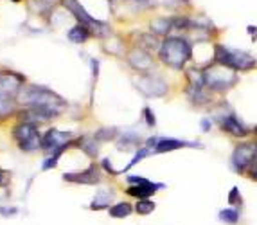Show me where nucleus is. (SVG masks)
<instances>
[{"label": "nucleus", "instance_id": "nucleus-9", "mask_svg": "<svg viewBox=\"0 0 257 225\" xmlns=\"http://www.w3.org/2000/svg\"><path fill=\"white\" fill-rule=\"evenodd\" d=\"M135 85H137V88L146 95V97H162V95L169 90L167 83L164 81L162 78H159V76H150V74L141 76Z\"/></svg>", "mask_w": 257, "mask_h": 225}, {"label": "nucleus", "instance_id": "nucleus-10", "mask_svg": "<svg viewBox=\"0 0 257 225\" xmlns=\"http://www.w3.org/2000/svg\"><path fill=\"white\" fill-rule=\"evenodd\" d=\"M72 144V134L70 132H60L51 128L42 139V150L45 152H58V150H67Z\"/></svg>", "mask_w": 257, "mask_h": 225}, {"label": "nucleus", "instance_id": "nucleus-12", "mask_svg": "<svg viewBox=\"0 0 257 225\" xmlns=\"http://www.w3.org/2000/svg\"><path fill=\"white\" fill-rule=\"evenodd\" d=\"M128 63L133 67L135 70H141V72H146L153 67V58L148 51H144L142 47H135L128 52V56H126Z\"/></svg>", "mask_w": 257, "mask_h": 225}, {"label": "nucleus", "instance_id": "nucleus-6", "mask_svg": "<svg viewBox=\"0 0 257 225\" xmlns=\"http://www.w3.org/2000/svg\"><path fill=\"white\" fill-rule=\"evenodd\" d=\"M61 4L65 6V8L69 9L70 13L76 17V20L81 26H85L86 29L90 31L92 35H97V36H108L111 33V29L106 26L104 22H99V20H95V18H92L90 15L86 13L85 8H83L77 0H61Z\"/></svg>", "mask_w": 257, "mask_h": 225}, {"label": "nucleus", "instance_id": "nucleus-14", "mask_svg": "<svg viewBox=\"0 0 257 225\" xmlns=\"http://www.w3.org/2000/svg\"><path fill=\"white\" fill-rule=\"evenodd\" d=\"M180 148H202L200 143H191V141H180V139H160L159 144L155 146V153H167V152H175V150H180Z\"/></svg>", "mask_w": 257, "mask_h": 225}, {"label": "nucleus", "instance_id": "nucleus-34", "mask_svg": "<svg viewBox=\"0 0 257 225\" xmlns=\"http://www.w3.org/2000/svg\"><path fill=\"white\" fill-rule=\"evenodd\" d=\"M253 132H255V135H257V126H255V128H253Z\"/></svg>", "mask_w": 257, "mask_h": 225}, {"label": "nucleus", "instance_id": "nucleus-35", "mask_svg": "<svg viewBox=\"0 0 257 225\" xmlns=\"http://www.w3.org/2000/svg\"><path fill=\"white\" fill-rule=\"evenodd\" d=\"M15 2H18V0H15Z\"/></svg>", "mask_w": 257, "mask_h": 225}, {"label": "nucleus", "instance_id": "nucleus-23", "mask_svg": "<svg viewBox=\"0 0 257 225\" xmlns=\"http://www.w3.org/2000/svg\"><path fill=\"white\" fill-rule=\"evenodd\" d=\"M95 139H97L99 143H106V141H113V139H117L119 137V130L117 128H101L99 132H95V135H94Z\"/></svg>", "mask_w": 257, "mask_h": 225}, {"label": "nucleus", "instance_id": "nucleus-30", "mask_svg": "<svg viewBox=\"0 0 257 225\" xmlns=\"http://www.w3.org/2000/svg\"><path fill=\"white\" fill-rule=\"evenodd\" d=\"M8 184V173H6L4 169H0V187L6 186Z\"/></svg>", "mask_w": 257, "mask_h": 225}, {"label": "nucleus", "instance_id": "nucleus-3", "mask_svg": "<svg viewBox=\"0 0 257 225\" xmlns=\"http://www.w3.org/2000/svg\"><path fill=\"white\" fill-rule=\"evenodd\" d=\"M214 63L227 67L232 70H252L255 67V58L250 56L248 52L237 51V49H228L225 45H214Z\"/></svg>", "mask_w": 257, "mask_h": 225}, {"label": "nucleus", "instance_id": "nucleus-25", "mask_svg": "<svg viewBox=\"0 0 257 225\" xmlns=\"http://www.w3.org/2000/svg\"><path fill=\"white\" fill-rule=\"evenodd\" d=\"M150 153H151L150 148H139L137 153H135V157H133V159H132V162H130V164L126 166V168L122 169V171H128L130 168H133V166H135V164H139V162H141V160L144 159V157L150 155Z\"/></svg>", "mask_w": 257, "mask_h": 225}, {"label": "nucleus", "instance_id": "nucleus-26", "mask_svg": "<svg viewBox=\"0 0 257 225\" xmlns=\"http://www.w3.org/2000/svg\"><path fill=\"white\" fill-rule=\"evenodd\" d=\"M142 47H146V49H155V47H159V44H157V40H155L153 33H150V35H144V36H142Z\"/></svg>", "mask_w": 257, "mask_h": 225}, {"label": "nucleus", "instance_id": "nucleus-24", "mask_svg": "<svg viewBox=\"0 0 257 225\" xmlns=\"http://www.w3.org/2000/svg\"><path fill=\"white\" fill-rule=\"evenodd\" d=\"M155 202H151V200H139L137 202V205H135V211L139 212V214H150V212H153L155 211Z\"/></svg>", "mask_w": 257, "mask_h": 225}, {"label": "nucleus", "instance_id": "nucleus-31", "mask_svg": "<svg viewBox=\"0 0 257 225\" xmlns=\"http://www.w3.org/2000/svg\"><path fill=\"white\" fill-rule=\"evenodd\" d=\"M248 175H250V178H253V180H257V164H253L252 168L248 169Z\"/></svg>", "mask_w": 257, "mask_h": 225}, {"label": "nucleus", "instance_id": "nucleus-13", "mask_svg": "<svg viewBox=\"0 0 257 225\" xmlns=\"http://www.w3.org/2000/svg\"><path fill=\"white\" fill-rule=\"evenodd\" d=\"M219 126H221L223 132H227V134L234 135V137H246V135L250 134L248 128H246L234 114L223 116L221 119H219Z\"/></svg>", "mask_w": 257, "mask_h": 225}, {"label": "nucleus", "instance_id": "nucleus-32", "mask_svg": "<svg viewBox=\"0 0 257 225\" xmlns=\"http://www.w3.org/2000/svg\"><path fill=\"white\" fill-rule=\"evenodd\" d=\"M202 130L203 132L210 130V121H209V119H203V121H202Z\"/></svg>", "mask_w": 257, "mask_h": 225}, {"label": "nucleus", "instance_id": "nucleus-4", "mask_svg": "<svg viewBox=\"0 0 257 225\" xmlns=\"http://www.w3.org/2000/svg\"><path fill=\"white\" fill-rule=\"evenodd\" d=\"M203 74H205V85L214 92H227L237 83L236 70L227 69V67L218 65V63L205 69Z\"/></svg>", "mask_w": 257, "mask_h": 225}, {"label": "nucleus", "instance_id": "nucleus-27", "mask_svg": "<svg viewBox=\"0 0 257 225\" xmlns=\"http://www.w3.org/2000/svg\"><path fill=\"white\" fill-rule=\"evenodd\" d=\"M228 203H230V205H236V203H241L239 187H232V189H230V193H228Z\"/></svg>", "mask_w": 257, "mask_h": 225}, {"label": "nucleus", "instance_id": "nucleus-5", "mask_svg": "<svg viewBox=\"0 0 257 225\" xmlns=\"http://www.w3.org/2000/svg\"><path fill=\"white\" fill-rule=\"evenodd\" d=\"M13 139L22 152L33 153L42 148L43 135H40L38 126L36 125H31V123H18L13 128Z\"/></svg>", "mask_w": 257, "mask_h": 225}, {"label": "nucleus", "instance_id": "nucleus-16", "mask_svg": "<svg viewBox=\"0 0 257 225\" xmlns=\"http://www.w3.org/2000/svg\"><path fill=\"white\" fill-rule=\"evenodd\" d=\"M77 144H79V148H81L86 155L97 157V153H99V141L94 137V135H85V137H81L79 141H77Z\"/></svg>", "mask_w": 257, "mask_h": 225}, {"label": "nucleus", "instance_id": "nucleus-19", "mask_svg": "<svg viewBox=\"0 0 257 225\" xmlns=\"http://www.w3.org/2000/svg\"><path fill=\"white\" fill-rule=\"evenodd\" d=\"M133 205L128 202H119L115 203V205H111L110 209H108V212H110L111 218H128L130 214L133 212Z\"/></svg>", "mask_w": 257, "mask_h": 225}, {"label": "nucleus", "instance_id": "nucleus-29", "mask_svg": "<svg viewBox=\"0 0 257 225\" xmlns=\"http://www.w3.org/2000/svg\"><path fill=\"white\" fill-rule=\"evenodd\" d=\"M103 168L106 169L108 173H111V175H119V171H117V169L111 168V162H110L108 159H104V160H103Z\"/></svg>", "mask_w": 257, "mask_h": 225}, {"label": "nucleus", "instance_id": "nucleus-7", "mask_svg": "<svg viewBox=\"0 0 257 225\" xmlns=\"http://www.w3.org/2000/svg\"><path fill=\"white\" fill-rule=\"evenodd\" d=\"M128 184L130 187L126 189V193L139 200H150L151 195H155L157 191L164 187V184H155V182L148 180L144 177H139V175H130Z\"/></svg>", "mask_w": 257, "mask_h": 225}, {"label": "nucleus", "instance_id": "nucleus-1", "mask_svg": "<svg viewBox=\"0 0 257 225\" xmlns=\"http://www.w3.org/2000/svg\"><path fill=\"white\" fill-rule=\"evenodd\" d=\"M17 99L26 108H40L43 112L51 114L52 117L60 116L67 108V101L61 95H58L56 92L49 90L45 87H36V85L20 88L17 94Z\"/></svg>", "mask_w": 257, "mask_h": 225}, {"label": "nucleus", "instance_id": "nucleus-33", "mask_svg": "<svg viewBox=\"0 0 257 225\" xmlns=\"http://www.w3.org/2000/svg\"><path fill=\"white\" fill-rule=\"evenodd\" d=\"M248 31H250V35H253V38H255V31H257V27H252V26H250V27H248Z\"/></svg>", "mask_w": 257, "mask_h": 225}, {"label": "nucleus", "instance_id": "nucleus-11", "mask_svg": "<svg viewBox=\"0 0 257 225\" xmlns=\"http://www.w3.org/2000/svg\"><path fill=\"white\" fill-rule=\"evenodd\" d=\"M63 180L72 182V184H83V186H95L101 182V173L95 164H90L83 171H74V173H65Z\"/></svg>", "mask_w": 257, "mask_h": 225}, {"label": "nucleus", "instance_id": "nucleus-15", "mask_svg": "<svg viewBox=\"0 0 257 225\" xmlns=\"http://www.w3.org/2000/svg\"><path fill=\"white\" fill-rule=\"evenodd\" d=\"M17 112V99L9 94H0V121H6Z\"/></svg>", "mask_w": 257, "mask_h": 225}, {"label": "nucleus", "instance_id": "nucleus-28", "mask_svg": "<svg viewBox=\"0 0 257 225\" xmlns=\"http://www.w3.org/2000/svg\"><path fill=\"white\" fill-rule=\"evenodd\" d=\"M142 116H144V119H146V125H148V126H155V125H157V119H155V114L151 112L150 106H146V108H144V112H142Z\"/></svg>", "mask_w": 257, "mask_h": 225}, {"label": "nucleus", "instance_id": "nucleus-22", "mask_svg": "<svg viewBox=\"0 0 257 225\" xmlns=\"http://www.w3.org/2000/svg\"><path fill=\"white\" fill-rule=\"evenodd\" d=\"M219 220L225 221L228 225H236L237 220H239V211L237 209H232V207H227V209H221L219 211Z\"/></svg>", "mask_w": 257, "mask_h": 225}, {"label": "nucleus", "instance_id": "nucleus-8", "mask_svg": "<svg viewBox=\"0 0 257 225\" xmlns=\"http://www.w3.org/2000/svg\"><path fill=\"white\" fill-rule=\"evenodd\" d=\"M257 153V144L252 143H243L239 146H236L234 153H232V166L237 173H243L246 169L252 168L253 160H255Z\"/></svg>", "mask_w": 257, "mask_h": 225}, {"label": "nucleus", "instance_id": "nucleus-21", "mask_svg": "<svg viewBox=\"0 0 257 225\" xmlns=\"http://www.w3.org/2000/svg\"><path fill=\"white\" fill-rule=\"evenodd\" d=\"M139 144H141V137L135 134L120 135L119 141H117V148L119 150H132V148H139Z\"/></svg>", "mask_w": 257, "mask_h": 225}, {"label": "nucleus", "instance_id": "nucleus-20", "mask_svg": "<svg viewBox=\"0 0 257 225\" xmlns=\"http://www.w3.org/2000/svg\"><path fill=\"white\" fill-rule=\"evenodd\" d=\"M171 29H173V18H157V20L151 22V31H153V35L164 36Z\"/></svg>", "mask_w": 257, "mask_h": 225}, {"label": "nucleus", "instance_id": "nucleus-17", "mask_svg": "<svg viewBox=\"0 0 257 225\" xmlns=\"http://www.w3.org/2000/svg\"><path fill=\"white\" fill-rule=\"evenodd\" d=\"M111 200H113V193H111V191H99L97 195L94 196V200H92L90 209H94V211L108 209L110 207Z\"/></svg>", "mask_w": 257, "mask_h": 225}, {"label": "nucleus", "instance_id": "nucleus-2", "mask_svg": "<svg viewBox=\"0 0 257 225\" xmlns=\"http://www.w3.org/2000/svg\"><path fill=\"white\" fill-rule=\"evenodd\" d=\"M159 56L164 65L171 67L175 70H180L193 58V47L182 36H169L160 45Z\"/></svg>", "mask_w": 257, "mask_h": 225}, {"label": "nucleus", "instance_id": "nucleus-18", "mask_svg": "<svg viewBox=\"0 0 257 225\" xmlns=\"http://www.w3.org/2000/svg\"><path fill=\"white\" fill-rule=\"evenodd\" d=\"M90 31L86 29L85 26H81V24H77V26H74L72 29L69 31V40L70 42H74V44H85L86 40L90 38Z\"/></svg>", "mask_w": 257, "mask_h": 225}]
</instances>
